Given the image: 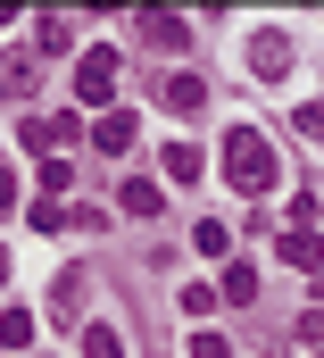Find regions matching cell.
Masks as SVG:
<instances>
[{"mask_svg":"<svg viewBox=\"0 0 324 358\" xmlns=\"http://www.w3.org/2000/svg\"><path fill=\"white\" fill-rule=\"evenodd\" d=\"M225 176H233V192H249V200H258V192H274V150H266V134H233V142H225Z\"/></svg>","mask_w":324,"mask_h":358,"instance_id":"1","label":"cell"},{"mask_svg":"<svg viewBox=\"0 0 324 358\" xmlns=\"http://www.w3.org/2000/svg\"><path fill=\"white\" fill-rule=\"evenodd\" d=\"M75 92H83V100H108V92H117V50H83Z\"/></svg>","mask_w":324,"mask_h":358,"instance_id":"2","label":"cell"},{"mask_svg":"<svg viewBox=\"0 0 324 358\" xmlns=\"http://www.w3.org/2000/svg\"><path fill=\"white\" fill-rule=\"evenodd\" d=\"M200 100H208V84H200L191 67H183V76H166V108H175V117H191Z\"/></svg>","mask_w":324,"mask_h":358,"instance_id":"3","label":"cell"},{"mask_svg":"<svg viewBox=\"0 0 324 358\" xmlns=\"http://www.w3.org/2000/svg\"><path fill=\"white\" fill-rule=\"evenodd\" d=\"M34 50H42V59L75 50V25H67V17H42V25H34Z\"/></svg>","mask_w":324,"mask_h":358,"instance_id":"4","label":"cell"},{"mask_svg":"<svg viewBox=\"0 0 324 358\" xmlns=\"http://www.w3.org/2000/svg\"><path fill=\"white\" fill-rule=\"evenodd\" d=\"M0 92H8V100H25V92H34V59H25V50H8V59H0Z\"/></svg>","mask_w":324,"mask_h":358,"instance_id":"5","label":"cell"},{"mask_svg":"<svg viewBox=\"0 0 324 358\" xmlns=\"http://www.w3.org/2000/svg\"><path fill=\"white\" fill-rule=\"evenodd\" d=\"M83 358H125V334H117V325H91V334H83Z\"/></svg>","mask_w":324,"mask_h":358,"instance_id":"6","label":"cell"},{"mask_svg":"<svg viewBox=\"0 0 324 358\" xmlns=\"http://www.w3.org/2000/svg\"><path fill=\"white\" fill-rule=\"evenodd\" d=\"M125 142H133V117L108 108V117H100V150H125Z\"/></svg>","mask_w":324,"mask_h":358,"instance_id":"7","label":"cell"},{"mask_svg":"<svg viewBox=\"0 0 324 358\" xmlns=\"http://www.w3.org/2000/svg\"><path fill=\"white\" fill-rule=\"evenodd\" d=\"M83 283H91V275H59V300H50L59 317H83Z\"/></svg>","mask_w":324,"mask_h":358,"instance_id":"8","label":"cell"},{"mask_svg":"<svg viewBox=\"0 0 324 358\" xmlns=\"http://www.w3.org/2000/svg\"><path fill=\"white\" fill-rule=\"evenodd\" d=\"M283 259H291V267H316V225H300V234L283 242Z\"/></svg>","mask_w":324,"mask_h":358,"instance_id":"9","label":"cell"},{"mask_svg":"<svg viewBox=\"0 0 324 358\" xmlns=\"http://www.w3.org/2000/svg\"><path fill=\"white\" fill-rule=\"evenodd\" d=\"M0 342H8V350H25V342H34V317H25V308H8V317H0Z\"/></svg>","mask_w":324,"mask_h":358,"instance_id":"10","label":"cell"},{"mask_svg":"<svg viewBox=\"0 0 324 358\" xmlns=\"http://www.w3.org/2000/svg\"><path fill=\"white\" fill-rule=\"evenodd\" d=\"M125 208L133 217H159V183H125Z\"/></svg>","mask_w":324,"mask_h":358,"instance_id":"11","label":"cell"},{"mask_svg":"<svg viewBox=\"0 0 324 358\" xmlns=\"http://www.w3.org/2000/svg\"><path fill=\"white\" fill-rule=\"evenodd\" d=\"M166 176H175V183H191V176H200V150H183V142H175V150H166Z\"/></svg>","mask_w":324,"mask_h":358,"instance_id":"12","label":"cell"},{"mask_svg":"<svg viewBox=\"0 0 324 358\" xmlns=\"http://www.w3.org/2000/svg\"><path fill=\"white\" fill-rule=\"evenodd\" d=\"M249 292H258V275H249V259H242V267H225V300H249Z\"/></svg>","mask_w":324,"mask_h":358,"instance_id":"13","label":"cell"},{"mask_svg":"<svg viewBox=\"0 0 324 358\" xmlns=\"http://www.w3.org/2000/svg\"><path fill=\"white\" fill-rule=\"evenodd\" d=\"M300 134H316V142H324V108H300Z\"/></svg>","mask_w":324,"mask_h":358,"instance_id":"14","label":"cell"},{"mask_svg":"<svg viewBox=\"0 0 324 358\" xmlns=\"http://www.w3.org/2000/svg\"><path fill=\"white\" fill-rule=\"evenodd\" d=\"M8 200H17V183H8V176H0V208H8Z\"/></svg>","mask_w":324,"mask_h":358,"instance_id":"15","label":"cell"},{"mask_svg":"<svg viewBox=\"0 0 324 358\" xmlns=\"http://www.w3.org/2000/svg\"><path fill=\"white\" fill-rule=\"evenodd\" d=\"M316 292H324V283H316Z\"/></svg>","mask_w":324,"mask_h":358,"instance_id":"16","label":"cell"}]
</instances>
